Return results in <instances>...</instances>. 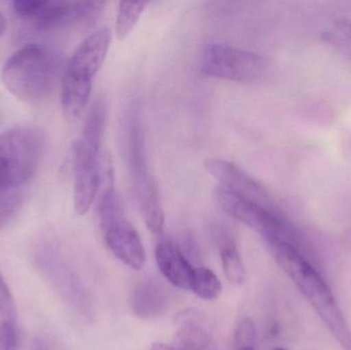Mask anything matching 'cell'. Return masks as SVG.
Returning <instances> with one entry per match:
<instances>
[{
  "label": "cell",
  "mask_w": 351,
  "mask_h": 350,
  "mask_svg": "<svg viewBox=\"0 0 351 350\" xmlns=\"http://www.w3.org/2000/svg\"><path fill=\"white\" fill-rule=\"evenodd\" d=\"M121 147L132 191L146 226L154 236L164 232L165 212L158 183L146 158L141 116L137 106H130L121 127Z\"/></svg>",
  "instance_id": "obj_1"
},
{
  "label": "cell",
  "mask_w": 351,
  "mask_h": 350,
  "mask_svg": "<svg viewBox=\"0 0 351 350\" xmlns=\"http://www.w3.org/2000/svg\"><path fill=\"white\" fill-rule=\"evenodd\" d=\"M276 262L294 282L338 343L351 350V332L331 290L313 265L299 253L298 248L286 242L269 245Z\"/></svg>",
  "instance_id": "obj_2"
},
{
  "label": "cell",
  "mask_w": 351,
  "mask_h": 350,
  "mask_svg": "<svg viewBox=\"0 0 351 350\" xmlns=\"http://www.w3.org/2000/svg\"><path fill=\"white\" fill-rule=\"evenodd\" d=\"M60 67L55 51L45 45L30 43L8 58L2 69V82L19 100L38 104L55 88Z\"/></svg>",
  "instance_id": "obj_3"
},
{
  "label": "cell",
  "mask_w": 351,
  "mask_h": 350,
  "mask_svg": "<svg viewBox=\"0 0 351 350\" xmlns=\"http://www.w3.org/2000/svg\"><path fill=\"white\" fill-rule=\"evenodd\" d=\"M110 43V30L99 29L82 41L68 62L61 90L62 110L68 121H75L88 104L93 79L106 59Z\"/></svg>",
  "instance_id": "obj_4"
},
{
  "label": "cell",
  "mask_w": 351,
  "mask_h": 350,
  "mask_svg": "<svg viewBox=\"0 0 351 350\" xmlns=\"http://www.w3.org/2000/svg\"><path fill=\"white\" fill-rule=\"evenodd\" d=\"M106 110L101 101L90 108L78 140L74 158V209L78 215L90 211L100 186L102 138Z\"/></svg>",
  "instance_id": "obj_5"
},
{
  "label": "cell",
  "mask_w": 351,
  "mask_h": 350,
  "mask_svg": "<svg viewBox=\"0 0 351 350\" xmlns=\"http://www.w3.org/2000/svg\"><path fill=\"white\" fill-rule=\"evenodd\" d=\"M45 137L39 127H16L0 136V195L18 190L38 168Z\"/></svg>",
  "instance_id": "obj_6"
},
{
  "label": "cell",
  "mask_w": 351,
  "mask_h": 350,
  "mask_svg": "<svg viewBox=\"0 0 351 350\" xmlns=\"http://www.w3.org/2000/svg\"><path fill=\"white\" fill-rule=\"evenodd\" d=\"M216 197L225 212L255 230L267 240L268 245L280 242L298 248L296 234L292 226L278 213L276 208L253 203L220 187L217 189Z\"/></svg>",
  "instance_id": "obj_7"
},
{
  "label": "cell",
  "mask_w": 351,
  "mask_h": 350,
  "mask_svg": "<svg viewBox=\"0 0 351 350\" xmlns=\"http://www.w3.org/2000/svg\"><path fill=\"white\" fill-rule=\"evenodd\" d=\"M266 67L261 55L227 43H208L200 58V70L204 75L230 82H257L263 77Z\"/></svg>",
  "instance_id": "obj_8"
},
{
  "label": "cell",
  "mask_w": 351,
  "mask_h": 350,
  "mask_svg": "<svg viewBox=\"0 0 351 350\" xmlns=\"http://www.w3.org/2000/svg\"><path fill=\"white\" fill-rule=\"evenodd\" d=\"M37 267L43 275L49 279L58 293L67 301L74 310L82 314H88V298L78 282L77 277L72 273L71 268L53 249L43 248L35 255Z\"/></svg>",
  "instance_id": "obj_9"
},
{
  "label": "cell",
  "mask_w": 351,
  "mask_h": 350,
  "mask_svg": "<svg viewBox=\"0 0 351 350\" xmlns=\"http://www.w3.org/2000/svg\"><path fill=\"white\" fill-rule=\"evenodd\" d=\"M204 168L220 188L253 203L276 208L267 190L237 164L221 158H208L204 162Z\"/></svg>",
  "instance_id": "obj_10"
},
{
  "label": "cell",
  "mask_w": 351,
  "mask_h": 350,
  "mask_svg": "<svg viewBox=\"0 0 351 350\" xmlns=\"http://www.w3.org/2000/svg\"><path fill=\"white\" fill-rule=\"evenodd\" d=\"M101 228L107 246L117 258L134 271L143 268L146 262L143 244L137 230L125 216L101 225Z\"/></svg>",
  "instance_id": "obj_11"
},
{
  "label": "cell",
  "mask_w": 351,
  "mask_h": 350,
  "mask_svg": "<svg viewBox=\"0 0 351 350\" xmlns=\"http://www.w3.org/2000/svg\"><path fill=\"white\" fill-rule=\"evenodd\" d=\"M104 4V2L98 1L40 0L38 10L30 22L38 30H51L96 14Z\"/></svg>",
  "instance_id": "obj_12"
},
{
  "label": "cell",
  "mask_w": 351,
  "mask_h": 350,
  "mask_svg": "<svg viewBox=\"0 0 351 350\" xmlns=\"http://www.w3.org/2000/svg\"><path fill=\"white\" fill-rule=\"evenodd\" d=\"M169 302V290L156 279H146L138 284L131 298L132 310L142 320L162 316L168 308Z\"/></svg>",
  "instance_id": "obj_13"
},
{
  "label": "cell",
  "mask_w": 351,
  "mask_h": 350,
  "mask_svg": "<svg viewBox=\"0 0 351 350\" xmlns=\"http://www.w3.org/2000/svg\"><path fill=\"white\" fill-rule=\"evenodd\" d=\"M156 262L162 275L175 287L190 290L194 268L183 251L173 242L164 240L156 247Z\"/></svg>",
  "instance_id": "obj_14"
},
{
  "label": "cell",
  "mask_w": 351,
  "mask_h": 350,
  "mask_svg": "<svg viewBox=\"0 0 351 350\" xmlns=\"http://www.w3.org/2000/svg\"><path fill=\"white\" fill-rule=\"evenodd\" d=\"M176 339V350H216L208 333L193 322L183 324Z\"/></svg>",
  "instance_id": "obj_15"
},
{
  "label": "cell",
  "mask_w": 351,
  "mask_h": 350,
  "mask_svg": "<svg viewBox=\"0 0 351 350\" xmlns=\"http://www.w3.org/2000/svg\"><path fill=\"white\" fill-rule=\"evenodd\" d=\"M221 261L223 271L227 279L233 285H243L245 282V265L234 242L230 240H224L221 244Z\"/></svg>",
  "instance_id": "obj_16"
},
{
  "label": "cell",
  "mask_w": 351,
  "mask_h": 350,
  "mask_svg": "<svg viewBox=\"0 0 351 350\" xmlns=\"http://www.w3.org/2000/svg\"><path fill=\"white\" fill-rule=\"evenodd\" d=\"M190 290L197 297L204 300H214L219 297L222 291L219 277L206 267L194 268Z\"/></svg>",
  "instance_id": "obj_17"
},
{
  "label": "cell",
  "mask_w": 351,
  "mask_h": 350,
  "mask_svg": "<svg viewBox=\"0 0 351 350\" xmlns=\"http://www.w3.org/2000/svg\"><path fill=\"white\" fill-rule=\"evenodd\" d=\"M146 2H121L117 10L115 32L119 39L125 38L133 30L145 10Z\"/></svg>",
  "instance_id": "obj_18"
},
{
  "label": "cell",
  "mask_w": 351,
  "mask_h": 350,
  "mask_svg": "<svg viewBox=\"0 0 351 350\" xmlns=\"http://www.w3.org/2000/svg\"><path fill=\"white\" fill-rule=\"evenodd\" d=\"M23 201L24 195L20 189L0 195V230L14 219L22 208Z\"/></svg>",
  "instance_id": "obj_19"
},
{
  "label": "cell",
  "mask_w": 351,
  "mask_h": 350,
  "mask_svg": "<svg viewBox=\"0 0 351 350\" xmlns=\"http://www.w3.org/2000/svg\"><path fill=\"white\" fill-rule=\"evenodd\" d=\"M257 341V331L255 325L250 318L239 321L233 334V349H255Z\"/></svg>",
  "instance_id": "obj_20"
},
{
  "label": "cell",
  "mask_w": 351,
  "mask_h": 350,
  "mask_svg": "<svg viewBox=\"0 0 351 350\" xmlns=\"http://www.w3.org/2000/svg\"><path fill=\"white\" fill-rule=\"evenodd\" d=\"M16 324V310L12 292L0 273V324Z\"/></svg>",
  "instance_id": "obj_21"
},
{
  "label": "cell",
  "mask_w": 351,
  "mask_h": 350,
  "mask_svg": "<svg viewBox=\"0 0 351 350\" xmlns=\"http://www.w3.org/2000/svg\"><path fill=\"white\" fill-rule=\"evenodd\" d=\"M19 336L16 324H0V350H18Z\"/></svg>",
  "instance_id": "obj_22"
},
{
  "label": "cell",
  "mask_w": 351,
  "mask_h": 350,
  "mask_svg": "<svg viewBox=\"0 0 351 350\" xmlns=\"http://www.w3.org/2000/svg\"><path fill=\"white\" fill-rule=\"evenodd\" d=\"M336 28L351 42V20L348 18H339L335 22Z\"/></svg>",
  "instance_id": "obj_23"
},
{
  "label": "cell",
  "mask_w": 351,
  "mask_h": 350,
  "mask_svg": "<svg viewBox=\"0 0 351 350\" xmlns=\"http://www.w3.org/2000/svg\"><path fill=\"white\" fill-rule=\"evenodd\" d=\"M29 350H51L49 345H47L45 339L41 338V337H35L31 342L30 349Z\"/></svg>",
  "instance_id": "obj_24"
},
{
  "label": "cell",
  "mask_w": 351,
  "mask_h": 350,
  "mask_svg": "<svg viewBox=\"0 0 351 350\" xmlns=\"http://www.w3.org/2000/svg\"><path fill=\"white\" fill-rule=\"evenodd\" d=\"M150 350H176L174 347H169V345H165V343L156 342L152 345Z\"/></svg>",
  "instance_id": "obj_25"
},
{
  "label": "cell",
  "mask_w": 351,
  "mask_h": 350,
  "mask_svg": "<svg viewBox=\"0 0 351 350\" xmlns=\"http://www.w3.org/2000/svg\"><path fill=\"white\" fill-rule=\"evenodd\" d=\"M6 22L4 18L3 14L0 12V36L3 34L4 30H5Z\"/></svg>",
  "instance_id": "obj_26"
},
{
  "label": "cell",
  "mask_w": 351,
  "mask_h": 350,
  "mask_svg": "<svg viewBox=\"0 0 351 350\" xmlns=\"http://www.w3.org/2000/svg\"><path fill=\"white\" fill-rule=\"evenodd\" d=\"M237 350H255V349H237Z\"/></svg>",
  "instance_id": "obj_27"
},
{
  "label": "cell",
  "mask_w": 351,
  "mask_h": 350,
  "mask_svg": "<svg viewBox=\"0 0 351 350\" xmlns=\"http://www.w3.org/2000/svg\"><path fill=\"white\" fill-rule=\"evenodd\" d=\"M274 350H286V349H274Z\"/></svg>",
  "instance_id": "obj_28"
}]
</instances>
